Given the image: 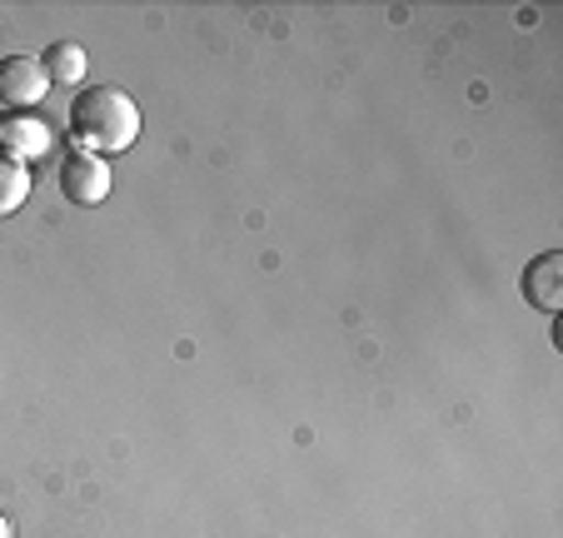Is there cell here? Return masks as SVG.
<instances>
[{"label": "cell", "mask_w": 563, "mask_h": 538, "mask_svg": "<svg viewBox=\"0 0 563 538\" xmlns=\"http://www.w3.org/2000/svg\"><path fill=\"white\" fill-rule=\"evenodd\" d=\"M0 150L25 165V160H35V155L51 150V125H45L35 110H11V116L0 120Z\"/></svg>", "instance_id": "5"}, {"label": "cell", "mask_w": 563, "mask_h": 538, "mask_svg": "<svg viewBox=\"0 0 563 538\" xmlns=\"http://www.w3.org/2000/svg\"><path fill=\"white\" fill-rule=\"evenodd\" d=\"M51 90V75L35 55H5L0 61V106L11 110H35Z\"/></svg>", "instance_id": "3"}, {"label": "cell", "mask_w": 563, "mask_h": 538, "mask_svg": "<svg viewBox=\"0 0 563 538\" xmlns=\"http://www.w3.org/2000/svg\"><path fill=\"white\" fill-rule=\"evenodd\" d=\"M25 200H31V169H25L15 155H5V150H0V220H5V215H15Z\"/></svg>", "instance_id": "7"}, {"label": "cell", "mask_w": 563, "mask_h": 538, "mask_svg": "<svg viewBox=\"0 0 563 538\" xmlns=\"http://www.w3.org/2000/svg\"><path fill=\"white\" fill-rule=\"evenodd\" d=\"M519 289L533 309L559 315L563 309V254L549 250V254H539V260H529L523 264V275H519Z\"/></svg>", "instance_id": "4"}, {"label": "cell", "mask_w": 563, "mask_h": 538, "mask_svg": "<svg viewBox=\"0 0 563 538\" xmlns=\"http://www.w3.org/2000/svg\"><path fill=\"white\" fill-rule=\"evenodd\" d=\"M70 130L90 155H120L140 140V106L120 85H86L70 100Z\"/></svg>", "instance_id": "1"}, {"label": "cell", "mask_w": 563, "mask_h": 538, "mask_svg": "<svg viewBox=\"0 0 563 538\" xmlns=\"http://www.w3.org/2000/svg\"><path fill=\"white\" fill-rule=\"evenodd\" d=\"M11 534H15V528H11V518L0 514V538H11Z\"/></svg>", "instance_id": "8"}, {"label": "cell", "mask_w": 563, "mask_h": 538, "mask_svg": "<svg viewBox=\"0 0 563 538\" xmlns=\"http://www.w3.org/2000/svg\"><path fill=\"white\" fill-rule=\"evenodd\" d=\"M60 195L70 205H80V210L100 205L110 195V165L100 155H90V150H70L60 160Z\"/></svg>", "instance_id": "2"}, {"label": "cell", "mask_w": 563, "mask_h": 538, "mask_svg": "<svg viewBox=\"0 0 563 538\" xmlns=\"http://www.w3.org/2000/svg\"><path fill=\"white\" fill-rule=\"evenodd\" d=\"M41 65H45V75H51V85H80V80H86L90 55H86V45L55 41V45H45Z\"/></svg>", "instance_id": "6"}]
</instances>
